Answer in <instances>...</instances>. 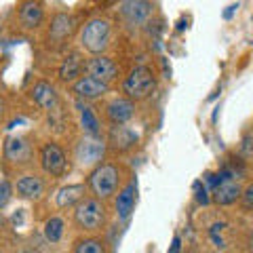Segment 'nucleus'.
<instances>
[{
    "label": "nucleus",
    "mask_w": 253,
    "mask_h": 253,
    "mask_svg": "<svg viewBox=\"0 0 253 253\" xmlns=\"http://www.w3.org/2000/svg\"><path fill=\"white\" fill-rule=\"evenodd\" d=\"M112 41V23L106 17H93L81 30V46L91 55H104Z\"/></svg>",
    "instance_id": "obj_3"
},
{
    "label": "nucleus",
    "mask_w": 253,
    "mask_h": 253,
    "mask_svg": "<svg viewBox=\"0 0 253 253\" xmlns=\"http://www.w3.org/2000/svg\"><path fill=\"white\" fill-rule=\"evenodd\" d=\"M243 152H247V156H253V137H245V141H243Z\"/></svg>",
    "instance_id": "obj_28"
},
{
    "label": "nucleus",
    "mask_w": 253,
    "mask_h": 253,
    "mask_svg": "<svg viewBox=\"0 0 253 253\" xmlns=\"http://www.w3.org/2000/svg\"><path fill=\"white\" fill-rule=\"evenodd\" d=\"M110 91V84L97 81V78L91 76H81L76 83H72V93L78 97V101H95Z\"/></svg>",
    "instance_id": "obj_9"
},
{
    "label": "nucleus",
    "mask_w": 253,
    "mask_h": 253,
    "mask_svg": "<svg viewBox=\"0 0 253 253\" xmlns=\"http://www.w3.org/2000/svg\"><path fill=\"white\" fill-rule=\"evenodd\" d=\"M74 154H76V161H78L81 167L95 169L97 165H101V158H104V154H106V139L84 135V137H81L76 141Z\"/></svg>",
    "instance_id": "obj_6"
},
{
    "label": "nucleus",
    "mask_w": 253,
    "mask_h": 253,
    "mask_svg": "<svg viewBox=\"0 0 253 253\" xmlns=\"http://www.w3.org/2000/svg\"><path fill=\"white\" fill-rule=\"evenodd\" d=\"M219 175V184L211 190V199L215 205H219V207H230V205H234L236 201H241V194H243V188L241 184L236 181V175L234 173L224 167L217 171Z\"/></svg>",
    "instance_id": "obj_5"
},
{
    "label": "nucleus",
    "mask_w": 253,
    "mask_h": 253,
    "mask_svg": "<svg viewBox=\"0 0 253 253\" xmlns=\"http://www.w3.org/2000/svg\"><path fill=\"white\" fill-rule=\"evenodd\" d=\"M106 116L114 126L116 125H126L133 116H135V104L126 97H114L112 101H108Z\"/></svg>",
    "instance_id": "obj_13"
},
{
    "label": "nucleus",
    "mask_w": 253,
    "mask_h": 253,
    "mask_svg": "<svg viewBox=\"0 0 253 253\" xmlns=\"http://www.w3.org/2000/svg\"><path fill=\"white\" fill-rule=\"evenodd\" d=\"M44 239L49 243H59L63 239V232H66V221H63V217H49L44 221Z\"/></svg>",
    "instance_id": "obj_22"
},
{
    "label": "nucleus",
    "mask_w": 253,
    "mask_h": 253,
    "mask_svg": "<svg viewBox=\"0 0 253 253\" xmlns=\"http://www.w3.org/2000/svg\"><path fill=\"white\" fill-rule=\"evenodd\" d=\"M74 253H108L106 243L97 236H84L74 243Z\"/></svg>",
    "instance_id": "obj_23"
},
{
    "label": "nucleus",
    "mask_w": 253,
    "mask_h": 253,
    "mask_svg": "<svg viewBox=\"0 0 253 253\" xmlns=\"http://www.w3.org/2000/svg\"><path fill=\"white\" fill-rule=\"evenodd\" d=\"M4 228V217H2V213H0V230Z\"/></svg>",
    "instance_id": "obj_33"
},
{
    "label": "nucleus",
    "mask_w": 253,
    "mask_h": 253,
    "mask_svg": "<svg viewBox=\"0 0 253 253\" xmlns=\"http://www.w3.org/2000/svg\"><path fill=\"white\" fill-rule=\"evenodd\" d=\"M241 205H243V209H245V211H253V181L243 188Z\"/></svg>",
    "instance_id": "obj_25"
},
{
    "label": "nucleus",
    "mask_w": 253,
    "mask_h": 253,
    "mask_svg": "<svg viewBox=\"0 0 253 253\" xmlns=\"http://www.w3.org/2000/svg\"><path fill=\"white\" fill-rule=\"evenodd\" d=\"M121 177L123 173L114 163H101L95 169H91L89 179H86V188L91 190V194L99 201H108L118 192L121 188Z\"/></svg>",
    "instance_id": "obj_1"
},
{
    "label": "nucleus",
    "mask_w": 253,
    "mask_h": 253,
    "mask_svg": "<svg viewBox=\"0 0 253 253\" xmlns=\"http://www.w3.org/2000/svg\"><path fill=\"white\" fill-rule=\"evenodd\" d=\"M11 196H13L11 184H9V181H0V209H4L6 205H9Z\"/></svg>",
    "instance_id": "obj_26"
},
{
    "label": "nucleus",
    "mask_w": 253,
    "mask_h": 253,
    "mask_svg": "<svg viewBox=\"0 0 253 253\" xmlns=\"http://www.w3.org/2000/svg\"><path fill=\"white\" fill-rule=\"evenodd\" d=\"M179 251H181V239H179V236H175V239H173V245H171L169 253H179Z\"/></svg>",
    "instance_id": "obj_29"
},
{
    "label": "nucleus",
    "mask_w": 253,
    "mask_h": 253,
    "mask_svg": "<svg viewBox=\"0 0 253 253\" xmlns=\"http://www.w3.org/2000/svg\"><path fill=\"white\" fill-rule=\"evenodd\" d=\"M194 190H196V201H199V205H207L209 199H211L207 186H205L203 181H196V184H194Z\"/></svg>",
    "instance_id": "obj_27"
},
{
    "label": "nucleus",
    "mask_w": 253,
    "mask_h": 253,
    "mask_svg": "<svg viewBox=\"0 0 253 253\" xmlns=\"http://www.w3.org/2000/svg\"><path fill=\"white\" fill-rule=\"evenodd\" d=\"M74 30V17L68 13H55L53 19H51V26H49V36L53 41H63L72 34Z\"/></svg>",
    "instance_id": "obj_20"
},
{
    "label": "nucleus",
    "mask_w": 253,
    "mask_h": 253,
    "mask_svg": "<svg viewBox=\"0 0 253 253\" xmlns=\"http://www.w3.org/2000/svg\"><path fill=\"white\" fill-rule=\"evenodd\" d=\"M76 108H78V118H81V126H83L84 135L101 137V123L97 114H95V110L89 104H84V101H78Z\"/></svg>",
    "instance_id": "obj_17"
},
{
    "label": "nucleus",
    "mask_w": 253,
    "mask_h": 253,
    "mask_svg": "<svg viewBox=\"0 0 253 253\" xmlns=\"http://www.w3.org/2000/svg\"><path fill=\"white\" fill-rule=\"evenodd\" d=\"M44 179L36 173H28V175H21L17 181H15V192H17L19 199H26V201H38L42 199L44 194Z\"/></svg>",
    "instance_id": "obj_10"
},
{
    "label": "nucleus",
    "mask_w": 253,
    "mask_h": 253,
    "mask_svg": "<svg viewBox=\"0 0 253 253\" xmlns=\"http://www.w3.org/2000/svg\"><path fill=\"white\" fill-rule=\"evenodd\" d=\"M137 141H139V135L133 129H129V126H125V125H116L108 133L106 146H110L114 152H126V150L135 148Z\"/></svg>",
    "instance_id": "obj_11"
},
{
    "label": "nucleus",
    "mask_w": 253,
    "mask_h": 253,
    "mask_svg": "<svg viewBox=\"0 0 253 253\" xmlns=\"http://www.w3.org/2000/svg\"><path fill=\"white\" fill-rule=\"evenodd\" d=\"M83 70H84V61L81 59V55H68L66 59L61 61V66H59V78L63 83H76L78 78H81L83 74Z\"/></svg>",
    "instance_id": "obj_21"
},
{
    "label": "nucleus",
    "mask_w": 253,
    "mask_h": 253,
    "mask_svg": "<svg viewBox=\"0 0 253 253\" xmlns=\"http://www.w3.org/2000/svg\"><path fill=\"white\" fill-rule=\"evenodd\" d=\"M17 17H19L21 28L36 30L44 19V6L41 2H21L19 11H17Z\"/></svg>",
    "instance_id": "obj_15"
},
{
    "label": "nucleus",
    "mask_w": 253,
    "mask_h": 253,
    "mask_svg": "<svg viewBox=\"0 0 253 253\" xmlns=\"http://www.w3.org/2000/svg\"><path fill=\"white\" fill-rule=\"evenodd\" d=\"M41 167L46 175L51 177H61L68 169V158L66 152L59 144L55 141H46V144L41 148Z\"/></svg>",
    "instance_id": "obj_7"
},
{
    "label": "nucleus",
    "mask_w": 253,
    "mask_h": 253,
    "mask_svg": "<svg viewBox=\"0 0 253 253\" xmlns=\"http://www.w3.org/2000/svg\"><path fill=\"white\" fill-rule=\"evenodd\" d=\"M226 228H228V226L224 224V221H219V224H213V226L209 228V239L213 241V245H215L217 249H226V247H228L226 239L221 236V234L226 232Z\"/></svg>",
    "instance_id": "obj_24"
},
{
    "label": "nucleus",
    "mask_w": 253,
    "mask_h": 253,
    "mask_svg": "<svg viewBox=\"0 0 253 253\" xmlns=\"http://www.w3.org/2000/svg\"><path fill=\"white\" fill-rule=\"evenodd\" d=\"M2 116H4V101L0 99V121H2Z\"/></svg>",
    "instance_id": "obj_31"
},
{
    "label": "nucleus",
    "mask_w": 253,
    "mask_h": 253,
    "mask_svg": "<svg viewBox=\"0 0 253 253\" xmlns=\"http://www.w3.org/2000/svg\"><path fill=\"white\" fill-rule=\"evenodd\" d=\"M84 192H86V186H84V184H68V186L59 188L55 203H57L59 209L76 207V205L84 199Z\"/></svg>",
    "instance_id": "obj_18"
},
{
    "label": "nucleus",
    "mask_w": 253,
    "mask_h": 253,
    "mask_svg": "<svg viewBox=\"0 0 253 253\" xmlns=\"http://www.w3.org/2000/svg\"><path fill=\"white\" fill-rule=\"evenodd\" d=\"M32 99L34 104L41 108V110H46V112H53L57 108V101H59V95H57V89L46 83V81H38L32 89Z\"/></svg>",
    "instance_id": "obj_14"
},
{
    "label": "nucleus",
    "mask_w": 253,
    "mask_h": 253,
    "mask_svg": "<svg viewBox=\"0 0 253 253\" xmlns=\"http://www.w3.org/2000/svg\"><path fill=\"white\" fill-rule=\"evenodd\" d=\"M249 249L253 251V230H251V234H249Z\"/></svg>",
    "instance_id": "obj_32"
},
{
    "label": "nucleus",
    "mask_w": 253,
    "mask_h": 253,
    "mask_svg": "<svg viewBox=\"0 0 253 253\" xmlns=\"http://www.w3.org/2000/svg\"><path fill=\"white\" fill-rule=\"evenodd\" d=\"M156 74L152 72V68L148 66H137L133 68L129 76L123 81V93L126 99H131L133 104L141 99H148L150 95L156 91Z\"/></svg>",
    "instance_id": "obj_4"
},
{
    "label": "nucleus",
    "mask_w": 253,
    "mask_h": 253,
    "mask_svg": "<svg viewBox=\"0 0 253 253\" xmlns=\"http://www.w3.org/2000/svg\"><path fill=\"white\" fill-rule=\"evenodd\" d=\"M84 72L86 76L97 78V81L110 84L118 76V66L108 55H93L89 61H84Z\"/></svg>",
    "instance_id": "obj_8"
},
{
    "label": "nucleus",
    "mask_w": 253,
    "mask_h": 253,
    "mask_svg": "<svg viewBox=\"0 0 253 253\" xmlns=\"http://www.w3.org/2000/svg\"><path fill=\"white\" fill-rule=\"evenodd\" d=\"M0 253H2V251H0Z\"/></svg>",
    "instance_id": "obj_34"
},
{
    "label": "nucleus",
    "mask_w": 253,
    "mask_h": 253,
    "mask_svg": "<svg viewBox=\"0 0 253 253\" xmlns=\"http://www.w3.org/2000/svg\"><path fill=\"white\" fill-rule=\"evenodd\" d=\"M135 201H137V181H135V179H131L129 184H126L125 188L118 190V194H116L114 209H116L118 219L126 221V219L131 217L133 209H135Z\"/></svg>",
    "instance_id": "obj_12"
},
{
    "label": "nucleus",
    "mask_w": 253,
    "mask_h": 253,
    "mask_svg": "<svg viewBox=\"0 0 253 253\" xmlns=\"http://www.w3.org/2000/svg\"><path fill=\"white\" fill-rule=\"evenodd\" d=\"M74 224L83 232H99L108 224V209L104 201L95 196H84L74 207Z\"/></svg>",
    "instance_id": "obj_2"
},
{
    "label": "nucleus",
    "mask_w": 253,
    "mask_h": 253,
    "mask_svg": "<svg viewBox=\"0 0 253 253\" xmlns=\"http://www.w3.org/2000/svg\"><path fill=\"white\" fill-rule=\"evenodd\" d=\"M121 13L123 17L131 23V26H139V23H146L148 17L152 15V4L150 2H141V0H135V2H123L121 4Z\"/></svg>",
    "instance_id": "obj_16"
},
{
    "label": "nucleus",
    "mask_w": 253,
    "mask_h": 253,
    "mask_svg": "<svg viewBox=\"0 0 253 253\" xmlns=\"http://www.w3.org/2000/svg\"><path fill=\"white\" fill-rule=\"evenodd\" d=\"M236 9H239V4H232V6H228V11L224 13V17H226V19H230V15H232Z\"/></svg>",
    "instance_id": "obj_30"
},
{
    "label": "nucleus",
    "mask_w": 253,
    "mask_h": 253,
    "mask_svg": "<svg viewBox=\"0 0 253 253\" xmlns=\"http://www.w3.org/2000/svg\"><path fill=\"white\" fill-rule=\"evenodd\" d=\"M4 158L11 163H28L32 158V148L26 139L21 137H9L4 146Z\"/></svg>",
    "instance_id": "obj_19"
}]
</instances>
